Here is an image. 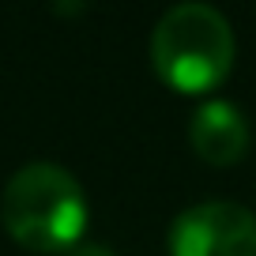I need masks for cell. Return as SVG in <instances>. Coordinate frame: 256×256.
I'll use <instances>...</instances> for the list:
<instances>
[{"label":"cell","mask_w":256,"mask_h":256,"mask_svg":"<svg viewBox=\"0 0 256 256\" xmlns=\"http://www.w3.org/2000/svg\"><path fill=\"white\" fill-rule=\"evenodd\" d=\"M0 218L12 241L30 252H72L87 230V196L56 162H30L4 184Z\"/></svg>","instance_id":"obj_1"},{"label":"cell","mask_w":256,"mask_h":256,"mask_svg":"<svg viewBox=\"0 0 256 256\" xmlns=\"http://www.w3.org/2000/svg\"><path fill=\"white\" fill-rule=\"evenodd\" d=\"M238 42L226 16L211 4H174L151 30V64L162 83L181 94L218 87L234 68Z\"/></svg>","instance_id":"obj_2"},{"label":"cell","mask_w":256,"mask_h":256,"mask_svg":"<svg viewBox=\"0 0 256 256\" xmlns=\"http://www.w3.org/2000/svg\"><path fill=\"white\" fill-rule=\"evenodd\" d=\"M68 256H117V252L110 245H102V241H80Z\"/></svg>","instance_id":"obj_5"},{"label":"cell","mask_w":256,"mask_h":256,"mask_svg":"<svg viewBox=\"0 0 256 256\" xmlns=\"http://www.w3.org/2000/svg\"><path fill=\"white\" fill-rule=\"evenodd\" d=\"M192 151L200 154L211 166H234L245 158L248 151V120L234 102L211 98L200 110L192 113V128H188Z\"/></svg>","instance_id":"obj_4"},{"label":"cell","mask_w":256,"mask_h":256,"mask_svg":"<svg viewBox=\"0 0 256 256\" xmlns=\"http://www.w3.org/2000/svg\"><path fill=\"white\" fill-rule=\"evenodd\" d=\"M170 256H256V215L234 200H204L170 222Z\"/></svg>","instance_id":"obj_3"}]
</instances>
